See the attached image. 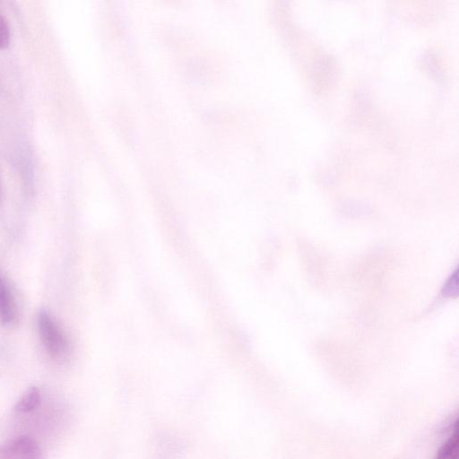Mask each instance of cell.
Listing matches in <instances>:
<instances>
[{
	"instance_id": "6da1fadb",
	"label": "cell",
	"mask_w": 459,
	"mask_h": 459,
	"mask_svg": "<svg viewBox=\"0 0 459 459\" xmlns=\"http://www.w3.org/2000/svg\"><path fill=\"white\" fill-rule=\"evenodd\" d=\"M37 328L48 355L55 360H62L70 353V342L56 318L46 309L37 315Z\"/></svg>"
},
{
	"instance_id": "7a4b0ae2",
	"label": "cell",
	"mask_w": 459,
	"mask_h": 459,
	"mask_svg": "<svg viewBox=\"0 0 459 459\" xmlns=\"http://www.w3.org/2000/svg\"><path fill=\"white\" fill-rule=\"evenodd\" d=\"M0 459H44V456L37 441L22 435L0 444Z\"/></svg>"
},
{
	"instance_id": "3957f363",
	"label": "cell",
	"mask_w": 459,
	"mask_h": 459,
	"mask_svg": "<svg viewBox=\"0 0 459 459\" xmlns=\"http://www.w3.org/2000/svg\"><path fill=\"white\" fill-rule=\"evenodd\" d=\"M17 318V308L11 287L0 273V325L8 327Z\"/></svg>"
},
{
	"instance_id": "277c9868",
	"label": "cell",
	"mask_w": 459,
	"mask_h": 459,
	"mask_svg": "<svg viewBox=\"0 0 459 459\" xmlns=\"http://www.w3.org/2000/svg\"><path fill=\"white\" fill-rule=\"evenodd\" d=\"M434 459H459L458 420L453 422L450 434L438 448Z\"/></svg>"
},
{
	"instance_id": "5b68a950",
	"label": "cell",
	"mask_w": 459,
	"mask_h": 459,
	"mask_svg": "<svg viewBox=\"0 0 459 459\" xmlns=\"http://www.w3.org/2000/svg\"><path fill=\"white\" fill-rule=\"evenodd\" d=\"M41 401V393L36 386L28 388L14 405V411L19 413H27L37 409Z\"/></svg>"
},
{
	"instance_id": "8992f818",
	"label": "cell",
	"mask_w": 459,
	"mask_h": 459,
	"mask_svg": "<svg viewBox=\"0 0 459 459\" xmlns=\"http://www.w3.org/2000/svg\"><path fill=\"white\" fill-rule=\"evenodd\" d=\"M458 293V276L457 270L449 277L442 289L444 297H455Z\"/></svg>"
},
{
	"instance_id": "52a82bcc",
	"label": "cell",
	"mask_w": 459,
	"mask_h": 459,
	"mask_svg": "<svg viewBox=\"0 0 459 459\" xmlns=\"http://www.w3.org/2000/svg\"><path fill=\"white\" fill-rule=\"evenodd\" d=\"M11 40V33L6 20L0 15V49L8 48Z\"/></svg>"
}]
</instances>
